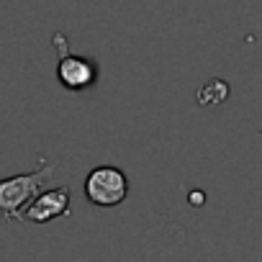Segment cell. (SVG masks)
Segmentation results:
<instances>
[{"label": "cell", "instance_id": "1", "mask_svg": "<svg viewBox=\"0 0 262 262\" xmlns=\"http://www.w3.org/2000/svg\"><path fill=\"white\" fill-rule=\"evenodd\" d=\"M52 175H54V162L41 157V162L34 172H24V175L0 180V219L21 221L24 208L44 190V185L49 183Z\"/></svg>", "mask_w": 262, "mask_h": 262}, {"label": "cell", "instance_id": "2", "mask_svg": "<svg viewBox=\"0 0 262 262\" xmlns=\"http://www.w3.org/2000/svg\"><path fill=\"white\" fill-rule=\"evenodd\" d=\"M126 195H128V180H126L123 170H118L113 165H100V167L88 172V178H85V198L93 206L113 208V206L123 203Z\"/></svg>", "mask_w": 262, "mask_h": 262}, {"label": "cell", "instance_id": "3", "mask_svg": "<svg viewBox=\"0 0 262 262\" xmlns=\"http://www.w3.org/2000/svg\"><path fill=\"white\" fill-rule=\"evenodd\" d=\"M52 44L59 49V64H57V77L67 90H88L98 82V64L88 57L80 54H70L67 52V39L64 34H54Z\"/></svg>", "mask_w": 262, "mask_h": 262}, {"label": "cell", "instance_id": "4", "mask_svg": "<svg viewBox=\"0 0 262 262\" xmlns=\"http://www.w3.org/2000/svg\"><path fill=\"white\" fill-rule=\"evenodd\" d=\"M70 213V188H52L41 190L21 213V221L29 224H49L54 219H62Z\"/></svg>", "mask_w": 262, "mask_h": 262}, {"label": "cell", "instance_id": "5", "mask_svg": "<svg viewBox=\"0 0 262 262\" xmlns=\"http://www.w3.org/2000/svg\"><path fill=\"white\" fill-rule=\"evenodd\" d=\"M229 98V85L221 82V80H211L208 85H203L198 90V103L201 105H216V103H224Z\"/></svg>", "mask_w": 262, "mask_h": 262}, {"label": "cell", "instance_id": "6", "mask_svg": "<svg viewBox=\"0 0 262 262\" xmlns=\"http://www.w3.org/2000/svg\"><path fill=\"white\" fill-rule=\"evenodd\" d=\"M190 198H193V201H190L193 206H203V193H201V195H198V193H193Z\"/></svg>", "mask_w": 262, "mask_h": 262}]
</instances>
